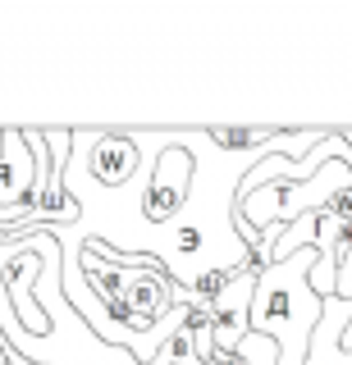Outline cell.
Masks as SVG:
<instances>
[{"label":"cell","instance_id":"cell-1","mask_svg":"<svg viewBox=\"0 0 352 365\" xmlns=\"http://www.w3.org/2000/svg\"><path fill=\"white\" fill-rule=\"evenodd\" d=\"M37 302H41V311H46L51 324H55L46 338H32L24 324L0 329V334H5L0 342H9L19 356H28L37 365H142L133 351L101 342L92 334V324L69 306V297H64V251H60L55 237L46 242V269H41V283H37Z\"/></svg>","mask_w":352,"mask_h":365},{"label":"cell","instance_id":"cell-2","mask_svg":"<svg viewBox=\"0 0 352 365\" xmlns=\"http://www.w3.org/2000/svg\"><path fill=\"white\" fill-rule=\"evenodd\" d=\"M78 265H83L87 283H92L106 311L129 306L133 315L161 324L174 306H183V288L165 269V260L156 256H129V251H115L106 237H87L83 251H78Z\"/></svg>","mask_w":352,"mask_h":365},{"label":"cell","instance_id":"cell-3","mask_svg":"<svg viewBox=\"0 0 352 365\" xmlns=\"http://www.w3.org/2000/svg\"><path fill=\"white\" fill-rule=\"evenodd\" d=\"M161 142V155L146 160V182H142V224L146 228H169L178 215L192 205V187H197V160L183 146V133H151Z\"/></svg>","mask_w":352,"mask_h":365},{"label":"cell","instance_id":"cell-4","mask_svg":"<svg viewBox=\"0 0 352 365\" xmlns=\"http://www.w3.org/2000/svg\"><path fill=\"white\" fill-rule=\"evenodd\" d=\"M46 242H51L46 228L0 242V283H5V292H9V306H14L19 324H24L32 338H46L55 329L51 315L41 311V302H37V283H41V269H46Z\"/></svg>","mask_w":352,"mask_h":365},{"label":"cell","instance_id":"cell-5","mask_svg":"<svg viewBox=\"0 0 352 365\" xmlns=\"http://www.w3.org/2000/svg\"><path fill=\"white\" fill-rule=\"evenodd\" d=\"M74 151L83 155L87 178H92L101 192L129 187V182H138L142 169H146V155H142V146L133 142V133L83 128V133H74Z\"/></svg>","mask_w":352,"mask_h":365},{"label":"cell","instance_id":"cell-6","mask_svg":"<svg viewBox=\"0 0 352 365\" xmlns=\"http://www.w3.org/2000/svg\"><path fill=\"white\" fill-rule=\"evenodd\" d=\"M343 311H348L343 297H325V315H321V329H316V338H311V356H306V365H352V351L338 347Z\"/></svg>","mask_w":352,"mask_h":365},{"label":"cell","instance_id":"cell-7","mask_svg":"<svg viewBox=\"0 0 352 365\" xmlns=\"http://www.w3.org/2000/svg\"><path fill=\"white\" fill-rule=\"evenodd\" d=\"M306 283H311V292H316V297H334V292H338V265H334L329 256H321Z\"/></svg>","mask_w":352,"mask_h":365},{"label":"cell","instance_id":"cell-8","mask_svg":"<svg viewBox=\"0 0 352 365\" xmlns=\"http://www.w3.org/2000/svg\"><path fill=\"white\" fill-rule=\"evenodd\" d=\"M5 347H9V342H5ZM9 365H37V361H28V356H19V351H14V347H9Z\"/></svg>","mask_w":352,"mask_h":365},{"label":"cell","instance_id":"cell-9","mask_svg":"<svg viewBox=\"0 0 352 365\" xmlns=\"http://www.w3.org/2000/svg\"><path fill=\"white\" fill-rule=\"evenodd\" d=\"M5 142H9V128H0V155H5Z\"/></svg>","mask_w":352,"mask_h":365},{"label":"cell","instance_id":"cell-10","mask_svg":"<svg viewBox=\"0 0 352 365\" xmlns=\"http://www.w3.org/2000/svg\"><path fill=\"white\" fill-rule=\"evenodd\" d=\"M0 365H9V347H5V342H0Z\"/></svg>","mask_w":352,"mask_h":365},{"label":"cell","instance_id":"cell-11","mask_svg":"<svg viewBox=\"0 0 352 365\" xmlns=\"http://www.w3.org/2000/svg\"><path fill=\"white\" fill-rule=\"evenodd\" d=\"M343 137H348V146H352V128H343Z\"/></svg>","mask_w":352,"mask_h":365},{"label":"cell","instance_id":"cell-12","mask_svg":"<svg viewBox=\"0 0 352 365\" xmlns=\"http://www.w3.org/2000/svg\"><path fill=\"white\" fill-rule=\"evenodd\" d=\"M0 338H5V334H0Z\"/></svg>","mask_w":352,"mask_h":365}]
</instances>
